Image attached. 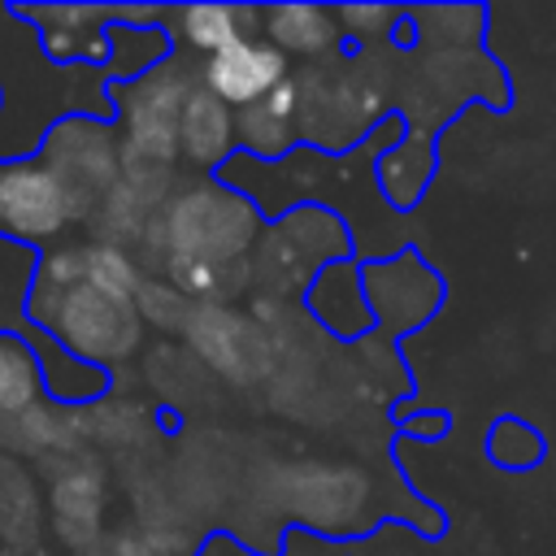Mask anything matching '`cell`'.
<instances>
[{"instance_id":"obj_1","label":"cell","mask_w":556,"mask_h":556,"mask_svg":"<svg viewBox=\"0 0 556 556\" xmlns=\"http://www.w3.org/2000/svg\"><path fill=\"white\" fill-rule=\"evenodd\" d=\"M256 208L252 200L235 195L222 182H195L178 195H169L139 243L169 265V261H204V265H235L256 239Z\"/></svg>"},{"instance_id":"obj_2","label":"cell","mask_w":556,"mask_h":556,"mask_svg":"<svg viewBox=\"0 0 556 556\" xmlns=\"http://www.w3.org/2000/svg\"><path fill=\"white\" fill-rule=\"evenodd\" d=\"M26 321L48 334L61 352H70L74 361L104 369L126 361L139 348L143 321L135 313V300H113L96 287H87L83 278L70 287H35L26 291Z\"/></svg>"},{"instance_id":"obj_3","label":"cell","mask_w":556,"mask_h":556,"mask_svg":"<svg viewBox=\"0 0 556 556\" xmlns=\"http://www.w3.org/2000/svg\"><path fill=\"white\" fill-rule=\"evenodd\" d=\"M43 161V169L61 182L74 222H91L100 200L122 178V143L109 117L100 113H65L48 122L39 135V148L30 152Z\"/></svg>"},{"instance_id":"obj_4","label":"cell","mask_w":556,"mask_h":556,"mask_svg":"<svg viewBox=\"0 0 556 556\" xmlns=\"http://www.w3.org/2000/svg\"><path fill=\"white\" fill-rule=\"evenodd\" d=\"M200 78L191 70H182L178 61H156L152 70L126 78V83H109L104 96L113 100L109 109L117 113L122 130V161H148V165H174L178 156V109L187 100V91Z\"/></svg>"},{"instance_id":"obj_5","label":"cell","mask_w":556,"mask_h":556,"mask_svg":"<svg viewBox=\"0 0 556 556\" xmlns=\"http://www.w3.org/2000/svg\"><path fill=\"white\" fill-rule=\"evenodd\" d=\"M70 222V200L39 156L0 161V239L43 252Z\"/></svg>"},{"instance_id":"obj_6","label":"cell","mask_w":556,"mask_h":556,"mask_svg":"<svg viewBox=\"0 0 556 556\" xmlns=\"http://www.w3.org/2000/svg\"><path fill=\"white\" fill-rule=\"evenodd\" d=\"M182 334L200 348V356L217 374H226L235 382L256 378L269 365V339L261 334V326L226 304H191Z\"/></svg>"},{"instance_id":"obj_7","label":"cell","mask_w":556,"mask_h":556,"mask_svg":"<svg viewBox=\"0 0 556 556\" xmlns=\"http://www.w3.org/2000/svg\"><path fill=\"white\" fill-rule=\"evenodd\" d=\"M282 78H287V56L265 39H235L230 48L213 52L200 70V83L226 109H243V104L265 100Z\"/></svg>"},{"instance_id":"obj_8","label":"cell","mask_w":556,"mask_h":556,"mask_svg":"<svg viewBox=\"0 0 556 556\" xmlns=\"http://www.w3.org/2000/svg\"><path fill=\"white\" fill-rule=\"evenodd\" d=\"M287 495H291V513L304 517L308 526H352V517L369 500V478L361 469L300 465Z\"/></svg>"},{"instance_id":"obj_9","label":"cell","mask_w":556,"mask_h":556,"mask_svg":"<svg viewBox=\"0 0 556 556\" xmlns=\"http://www.w3.org/2000/svg\"><path fill=\"white\" fill-rule=\"evenodd\" d=\"M178 156L200 169H222L235 152V109H226L204 83H195L178 109Z\"/></svg>"},{"instance_id":"obj_10","label":"cell","mask_w":556,"mask_h":556,"mask_svg":"<svg viewBox=\"0 0 556 556\" xmlns=\"http://www.w3.org/2000/svg\"><path fill=\"white\" fill-rule=\"evenodd\" d=\"M43 400H48V387H43L39 348L26 343L22 334L0 330V421H17Z\"/></svg>"},{"instance_id":"obj_11","label":"cell","mask_w":556,"mask_h":556,"mask_svg":"<svg viewBox=\"0 0 556 556\" xmlns=\"http://www.w3.org/2000/svg\"><path fill=\"white\" fill-rule=\"evenodd\" d=\"M261 35H269L265 43H274L282 56L300 52V56H317L326 48H334L343 35L334 26V13L313 9V4H278V9H261Z\"/></svg>"},{"instance_id":"obj_12","label":"cell","mask_w":556,"mask_h":556,"mask_svg":"<svg viewBox=\"0 0 556 556\" xmlns=\"http://www.w3.org/2000/svg\"><path fill=\"white\" fill-rule=\"evenodd\" d=\"M178 17V35L187 48L213 56L222 48H230L235 39H256L261 30V9H235V4H187L174 13Z\"/></svg>"},{"instance_id":"obj_13","label":"cell","mask_w":556,"mask_h":556,"mask_svg":"<svg viewBox=\"0 0 556 556\" xmlns=\"http://www.w3.org/2000/svg\"><path fill=\"white\" fill-rule=\"evenodd\" d=\"M83 282L113 295V300H135L143 269L135 265V256L126 248L113 243H83Z\"/></svg>"},{"instance_id":"obj_14","label":"cell","mask_w":556,"mask_h":556,"mask_svg":"<svg viewBox=\"0 0 556 556\" xmlns=\"http://www.w3.org/2000/svg\"><path fill=\"white\" fill-rule=\"evenodd\" d=\"M235 143H243L252 156H265L269 161V156H282L295 143V130H291L287 117L269 113L265 100H256V104L235 109Z\"/></svg>"},{"instance_id":"obj_15","label":"cell","mask_w":556,"mask_h":556,"mask_svg":"<svg viewBox=\"0 0 556 556\" xmlns=\"http://www.w3.org/2000/svg\"><path fill=\"white\" fill-rule=\"evenodd\" d=\"M52 504H56V517H61V530L74 534V526H83L87 534L96 530L100 521V504H104V486H100V473L87 478V469L78 473H65L52 491Z\"/></svg>"},{"instance_id":"obj_16","label":"cell","mask_w":556,"mask_h":556,"mask_svg":"<svg viewBox=\"0 0 556 556\" xmlns=\"http://www.w3.org/2000/svg\"><path fill=\"white\" fill-rule=\"evenodd\" d=\"M135 313H139V321H156L161 330H182L191 317V300L182 291H174L165 278L143 274L139 291H135Z\"/></svg>"},{"instance_id":"obj_17","label":"cell","mask_w":556,"mask_h":556,"mask_svg":"<svg viewBox=\"0 0 556 556\" xmlns=\"http://www.w3.org/2000/svg\"><path fill=\"white\" fill-rule=\"evenodd\" d=\"M491 456H495L500 465H508V469H526V465H534V460L543 456V443H539V434H534L530 426H521V421H500V426L491 430Z\"/></svg>"},{"instance_id":"obj_18","label":"cell","mask_w":556,"mask_h":556,"mask_svg":"<svg viewBox=\"0 0 556 556\" xmlns=\"http://www.w3.org/2000/svg\"><path fill=\"white\" fill-rule=\"evenodd\" d=\"M339 17H343L356 35H369L374 26H387L391 9H361V4H343V9H339Z\"/></svg>"},{"instance_id":"obj_19","label":"cell","mask_w":556,"mask_h":556,"mask_svg":"<svg viewBox=\"0 0 556 556\" xmlns=\"http://www.w3.org/2000/svg\"><path fill=\"white\" fill-rule=\"evenodd\" d=\"M443 426H447V417H443V413H421V421H413L408 430H413V434L434 439V434H443Z\"/></svg>"},{"instance_id":"obj_20","label":"cell","mask_w":556,"mask_h":556,"mask_svg":"<svg viewBox=\"0 0 556 556\" xmlns=\"http://www.w3.org/2000/svg\"><path fill=\"white\" fill-rule=\"evenodd\" d=\"M0 113H4V87H0Z\"/></svg>"},{"instance_id":"obj_21","label":"cell","mask_w":556,"mask_h":556,"mask_svg":"<svg viewBox=\"0 0 556 556\" xmlns=\"http://www.w3.org/2000/svg\"><path fill=\"white\" fill-rule=\"evenodd\" d=\"M0 513H4V491H0Z\"/></svg>"}]
</instances>
